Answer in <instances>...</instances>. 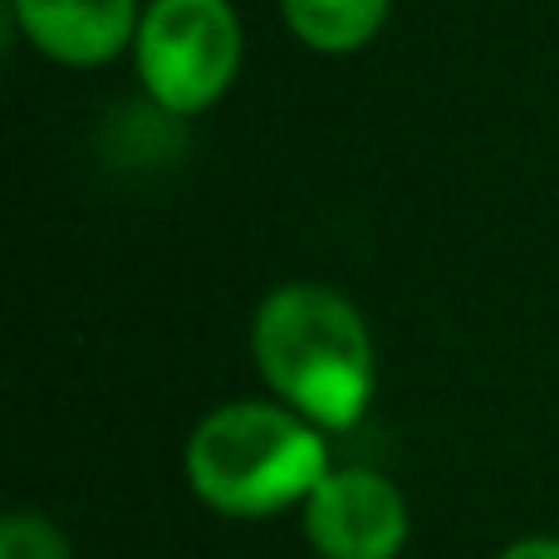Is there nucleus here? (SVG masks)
<instances>
[{
	"instance_id": "obj_3",
	"label": "nucleus",
	"mask_w": 559,
	"mask_h": 559,
	"mask_svg": "<svg viewBox=\"0 0 559 559\" xmlns=\"http://www.w3.org/2000/svg\"><path fill=\"white\" fill-rule=\"evenodd\" d=\"M246 29L231 0H147L133 39L138 84L163 114L197 118L231 94Z\"/></svg>"
},
{
	"instance_id": "obj_5",
	"label": "nucleus",
	"mask_w": 559,
	"mask_h": 559,
	"mask_svg": "<svg viewBox=\"0 0 559 559\" xmlns=\"http://www.w3.org/2000/svg\"><path fill=\"white\" fill-rule=\"evenodd\" d=\"M15 29L64 69H104L133 49L143 5L138 0H10Z\"/></svg>"
},
{
	"instance_id": "obj_2",
	"label": "nucleus",
	"mask_w": 559,
	"mask_h": 559,
	"mask_svg": "<svg viewBox=\"0 0 559 559\" xmlns=\"http://www.w3.org/2000/svg\"><path fill=\"white\" fill-rule=\"evenodd\" d=\"M182 472L192 496L216 515L265 521L309 501L329 476V442L280 397H241L212 407L192 427Z\"/></svg>"
},
{
	"instance_id": "obj_4",
	"label": "nucleus",
	"mask_w": 559,
	"mask_h": 559,
	"mask_svg": "<svg viewBox=\"0 0 559 559\" xmlns=\"http://www.w3.org/2000/svg\"><path fill=\"white\" fill-rule=\"evenodd\" d=\"M299 521L319 559H397L413 531L403 491L373 466H329Z\"/></svg>"
},
{
	"instance_id": "obj_8",
	"label": "nucleus",
	"mask_w": 559,
	"mask_h": 559,
	"mask_svg": "<svg viewBox=\"0 0 559 559\" xmlns=\"http://www.w3.org/2000/svg\"><path fill=\"white\" fill-rule=\"evenodd\" d=\"M496 559H559V540L555 535H531V540L506 545Z\"/></svg>"
},
{
	"instance_id": "obj_7",
	"label": "nucleus",
	"mask_w": 559,
	"mask_h": 559,
	"mask_svg": "<svg viewBox=\"0 0 559 559\" xmlns=\"http://www.w3.org/2000/svg\"><path fill=\"white\" fill-rule=\"evenodd\" d=\"M0 559H74L69 535L39 511H10L0 521Z\"/></svg>"
},
{
	"instance_id": "obj_1",
	"label": "nucleus",
	"mask_w": 559,
	"mask_h": 559,
	"mask_svg": "<svg viewBox=\"0 0 559 559\" xmlns=\"http://www.w3.org/2000/svg\"><path fill=\"white\" fill-rule=\"evenodd\" d=\"M251 354L265 388L319 427L348 432L364 423L378 388V354L354 299L329 285H280L251 319Z\"/></svg>"
},
{
	"instance_id": "obj_6",
	"label": "nucleus",
	"mask_w": 559,
	"mask_h": 559,
	"mask_svg": "<svg viewBox=\"0 0 559 559\" xmlns=\"http://www.w3.org/2000/svg\"><path fill=\"white\" fill-rule=\"evenodd\" d=\"M280 15L314 55H358L383 35L393 0H280Z\"/></svg>"
}]
</instances>
